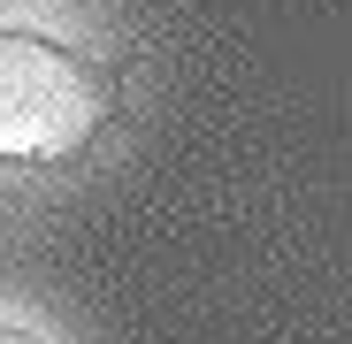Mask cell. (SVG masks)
<instances>
[{
    "label": "cell",
    "instance_id": "cell-1",
    "mask_svg": "<svg viewBox=\"0 0 352 344\" xmlns=\"http://www.w3.org/2000/svg\"><path fill=\"white\" fill-rule=\"evenodd\" d=\"M107 107V69L38 31H0V161H69Z\"/></svg>",
    "mask_w": 352,
    "mask_h": 344
},
{
    "label": "cell",
    "instance_id": "cell-2",
    "mask_svg": "<svg viewBox=\"0 0 352 344\" xmlns=\"http://www.w3.org/2000/svg\"><path fill=\"white\" fill-rule=\"evenodd\" d=\"M0 344H38L31 329H8V321H0Z\"/></svg>",
    "mask_w": 352,
    "mask_h": 344
}]
</instances>
